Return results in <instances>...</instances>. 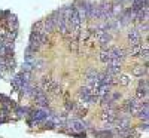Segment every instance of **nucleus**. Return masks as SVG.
Returning a JSON list of instances; mask_svg holds the SVG:
<instances>
[{"mask_svg": "<svg viewBox=\"0 0 149 138\" xmlns=\"http://www.w3.org/2000/svg\"><path fill=\"white\" fill-rule=\"evenodd\" d=\"M109 54H110V59H115V61H119V62H122L124 59L127 58V55H128L124 49L116 48V46L109 48Z\"/></svg>", "mask_w": 149, "mask_h": 138, "instance_id": "obj_1", "label": "nucleus"}, {"mask_svg": "<svg viewBox=\"0 0 149 138\" xmlns=\"http://www.w3.org/2000/svg\"><path fill=\"white\" fill-rule=\"evenodd\" d=\"M60 83H58V80H55V79H52V77H45L43 80H42V83H40V89L45 92V94H48V92H51L54 88H57Z\"/></svg>", "mask_w": 149, "mask_h": 138, "instance_id": "obj_2", "label": "nucleus"}, {"mask_svg": "<svg viewBox=\"0 0 149 138\" xmlns=\"http://www.w3.org/2000/svg\"><path fill=\"white\" fill-rule=\"evenodd\" d=\"M127 39H128L130 46H136V45H140V43H142V36H140V33L136 30V28H131V30L128 31Z\"/></svg>", "mask_w": 149, "mask_h": 138, "instance_id": "obj_3", "label": "nucleus"}, {"mask_svg": "<svg viewBox=\"0 0 149 138\" xmlns=\"http://www.w3.org/2000/svg\"><path fill=\"white\" fill-rule=\"evenodd\" d=\"M90 95H91V89H90V88L84 86V88H81V89H79V99H81V101H84V104H86Z\"/></svg>", "mask_w": 149, "mask_h": 138, "instance_id": "obj_4", "label": "nucleus"}, {"mask_svg": "<svg viewBox=\"0 0 149 138\" xmlns=\"http://www.w3.org/2000/svg\"><path fill=\"white\" fill-rule=\"evenodd\" d=\"M131 73H133V76L143 77V74H146V73H148V64L145 62V67H143V66H137V67H134Z\"/></svg>", "mask_w": 149, "mask_h": 138, "instance_id": "obj_5", "label": "nucleus"}, {"mask_svg": "<svg viewBox=\"0 0 149 138\" xmlns=\"http://www.w3.org/2000/svg\"><path fill=\"white\" fill-rule=\"evenodd\" d=\"M98 61L100 62H103V64H109L110 62V54H109V48L107 49H103V51L98 54Z\"/></svg>", "mask_w": 149, "mask_h": 138, "instance_id": "obj_6", "label": "nucleus"}, {"mask_svg": "<svg viewBox=\"0 0 149 138\" xmlns=\"http://www.w3.org/2000/svg\"><path fill=\"white\" fill-rule=\"evenodd\" d=\"M30 108L29 107H22V106H15L14 107V113L18 116H29L30 115Z\"/></svg>", "mask_w": 149, "mask_h": 138, "instance_id": "obj_7", "label": "nucleus"}, {"mask_svg": "<svg viewBox=\"0 0 149 138\" xmlns=\"http://www.w3.org/2000/svg\"><path fill=\"white\" fill-rule=\"evenodd\" d=\"M139 101H143V99L148 98V88H137V91H136V97Z\"/></svg>", "mask_w": 149, "mask_h": 138, "instance_id": "obj_8", "label": "nucleus"}, {"mask_svg": "<svg viewBox=\"0 0 149 138\" xmlns=\"http://www.w3.org/2000/svg\"><path fill=\"white\" fill-rule=\"evenodd\" d=\"M119 79H116V83H119L121 86H128L130 82H131V77L128 74H118Z\"/></svg>", "mask_w": 149, "mask_h": 138, "instance_id": "obj_9", "label": "nucleus"}, {"mask_svg": "<svg viewBox=\"0 0 149 138\" xmlns=\"http://www.w3.org/2000/svg\"><path fill=\"white\" fill-rule=\"evenodd\" d=\"M78 107H79V104L74 103V101H67L66 106H64V108H66L67 113H74V111L78 110Z\"/></svg>", "mask_w": 149, "mask_h": 138, "instance_id": "obj_10", "label": "nucleus"}, {"mask_svg": "<svg viewBox=\"0 0 149 138\" xmlns=\"http://www.w3.org/2000/svg\"><path fill=\"white\" fill-rule=\"evenodd\" d=\"M148 108L149 107H140V110L137 111V117H140V119H143L145 122H148V115H149V111H148Z\"/></svg>", "mask_w": 149, "mask_h": 138, "instance_id": "obj_11", "label": "nucleus"}, {"mask_svg": "<svg viewBox=\"0 0 149 138\" xmlns=\"http://www.w3.org/2000/svg\"><path fill=\"white\" fill-rule=\"evenodd\" d=\"M140 51H142V43H140V45H136V46H131L128 55H131V57H139Z\"/></svg>", "mask_w": 149, "mask_h": 138, "instance_id": "obj_12", "label": "nucleus"}, {"mask_svg": "<svg viewBox=\"0 0 149 138\" xmlns=\"http://www.w3.org/2000/svg\"><path fill=\"white\" fill-rule=\"evenodd\" d=\"M98 76V71L95 70V68H90V70H86V73H85V79L88 80V79H95Z\"/></svg>", "mask_w": 149, "mask_h": 138, "instance_id": "obj_13", "label": "nucleus"}, {"mask_svg": "<svg viewBox=\"0 0 149 138\" xmlns=\"http://www.w3.org/2000/svg\"><path fill=\"white\" fill-rule=\"evenodd\" d=\"M33 70H34V67H33L31 62H24L22 64V71L24 73H31Z\"/></svg>", "mask_w": 149, "mask_h": 138, "instance_id": "obj_14", "label": "nucleus"}, {"mask_svg": "<svg viewBox=\"0 0 149 138\" xmlns=\"http://www.w3.org/2000/svg\"><path fill=\"white\" fill-rule=\"evenodd\" d=\"M110 99H112V103H116L121 99V94L119 92H110Z\"/></svg>", "mask_w": 149, "mask_h": 138, "instance_id": "obj_15", "label": "nucleus"}, {"mask_svg": "<svg viewBox=\"0 0 149 138\" xmlns=\"http://www.w3.org/2000/svg\"><path fill=\"white\" fill-rule=\"evenodd\" d=\"M136 30H137L139 33H140V31H143V33L146 34V33H148V22H140V26H139L137 28H136Z\"/></svg>", "mask_w": 149, "mask_h": 138, "instance_id": "obj_16", "label": "nucleus"}, {"mask_svg": "<svg viewBox=\"0 0 149 138\" xmlns=\"http://www.w3.org/2000/svg\"><path fill=\"white\" fill-rule=\"evenodd\" d=\"M139 88H148V79L146 77H142L139 80Z\"/></svg>", "mask_w": 149, "mask_h": 138, "instance_id": "obj_17", "label": "nucleus"}]
</instances>
